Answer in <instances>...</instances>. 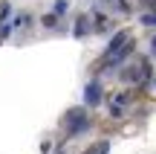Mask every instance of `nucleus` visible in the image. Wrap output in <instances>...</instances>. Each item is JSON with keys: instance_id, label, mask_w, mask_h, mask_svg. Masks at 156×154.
I'll list each match as a JSON object with an SVG mask.
<instances>
[{"instance_id": "nucleus-1", "label": "nucleus", "mask_w": 156, "mask_h": 154, "mask_svg": "<svg viewBox=\"0 0 156 154\" xmlns=\"http://www.w3.org/2000/svg\"><path fill=\"white\" fill-rule=\"evenodd\" d=\"M124 38H127V35H124V32H122V35H116V38H113V44H110V47H107V52H116V47H119V44H122V41H124Z\"/></svg>"}, {"instance_id": "nucleus-2", "label": "nucleus", "mask_w": 156, "mask_h": 154, "mask_svg": "<svg viewBox=\"0 0 156 154\" xmlns=\"http://www.w3.org/2000/svg\"><path fill=\"white\" fill-rule=\"evenodd\" d=\"M67 6H69L67 0H58V3H55V12H58V15H61V12H67Z\"/></svg>"}]
</instances>
